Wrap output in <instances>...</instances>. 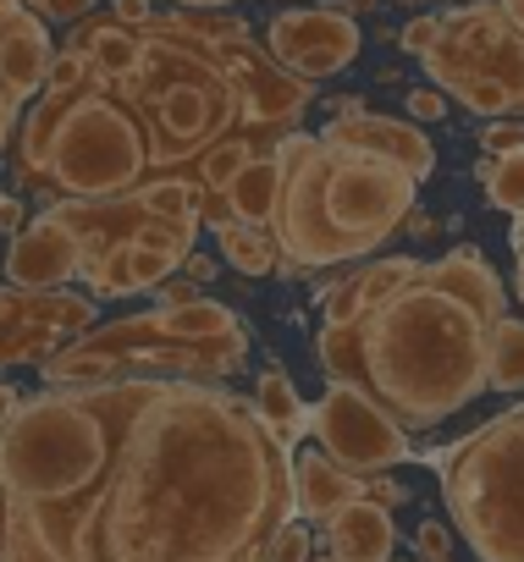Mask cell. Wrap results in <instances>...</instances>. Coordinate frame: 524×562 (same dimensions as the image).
Segmentation results:
<instances>
[{
    "mask_svg": "<svg viewBox=\"0 0 524 562\" xmlns=\"http://www.w3.org/2000/svg\"><path fill=\"white\" fill-rule=\"evenodd\" d=\"M293 507L288 452L243 403L155 397L100 507V562H226Z\"/></svg>",
    "mask_w": 524,
    "mask_h": 562,
    "instance_id": "cell-1",
    "label": "cell"
},
{
    "mask_svg": "<svg viewBox=\"0 0 524 562\" xmlns=\"http://www.w3.org/2000/svg\"><path fill=\"white\" fill-rule=\"evenodd\" d=\"M491 326L497 321L464 304L431 265H420V276L403 281L387 304L365 310L348 326H326L321 364L332 370V381L365 386L381 408L420 430L486 392Z\"/></svg>",
    "mask_w": 524,
    "mask_h": 562,
    "instance_id": "cell-2",
    "label": "cell"
},
{
    "mask_svg": "<svg viewBox=\"0 0 524 562\" xmlns=\"http://www.w3.org/2000/svg\"><path fill=\"white\" fill-rule=\"evenodd\" d=\"M414 210V177L359 144H315L282 171L277 226L282 248L304 265L376 254Z\"/></svg>",
    "mask_w": 524,
    "mask_h": 562,
    "instance_id": "cell-3",
    "label": "cell"
},
{
    "mask_svg": "<svg viewBox=\"0 0 524 562\" xmlns=\"http://www.w3.org/2000/svg\"><path fill=\"white\" fill-rule=\"evenodd\" d=\"M442 491L480 562H524V408L475 430L442 463Z\"/></svg>",
    "mask_w": 524,
    "mask_h": 562,
    "instance_id": "cell-4",
    "label": "cell"
},
{
    "mask_svg": "<svg viewBox=\"0 0 524 562\" xmlns=\"http://www.w3.org/2000/svg\"><path fill=\"white\" fill-rule=\"evenodd\" d=\"M111 463L105 419L73 397L29 403L0 436V485L23 502H67Z\"/></svg>",
    "mask_w": 524,
    "mask_h": 562,
    "instance_id": "cell-5",
    "label": "cell"
},
{
    "mask_svg": "<svg viewBox=\"0 0 524 562\" xmlns=\"http://www.w3.org/2000/svg\"><path fill=\"white\" fill-rule=\"evenodd\" d=\"M425 72L480 116L519 111L524 105V34L502 18L497 0L458 7L442 18V34L425 50Z\"/></svg>",
    "mask_w": 524,
    "mask_h": 562,
    "instance_id": "cell-6",
    "label": "cell"
},
{
    "mask_svg": "<svg viewBox=\"0 0 524 562\" xmlns=\"http://www.w3.org/2000/svg\"><path fill=\"white\" fill-rule=\"evenodd\" d=\"M144 166V138L138 127L105 105V100H89V105H73L62 133H56V149H51V171L78 188V193H111L122 182H133Z\"/></svg>",
    "mask_w": 524,
    "mask_h": 562,
    "instance_id": "cell-7",
    "label": "cell"
},
{
    "mask_svg": "<svg viewBox=\"0 0 524 562\" xmlns=\"http://www.w3.org/2000/svg\"><path fill=\"white\" fill-rule=\"evenodd\" d=\"M310 425H315V436H321V447L348 469V474H376V469H392V463H403L409 458V425L392 414V408H381L365 386H354V381H337L326 397H321V408L310 414Z\"/></svg>",
    "mask_w": 524,
    "mask_h": 562,
    "instance_id": "cell-8",
    "label": "cell"
},
{
    "mask_svg": "<svg viewBox=\"0 0 524 562\" xmlns=\"http://www.w3.org/2000/svg\"><path fill=\"white\" fill-rule=\"evenodd\" d=\"M266 45L299 78H332V72L354 67L365 40H359V23L343 7H310V12H282L266 29Z\"/></svg>",
    "mask_w": 524,
    "mask_h": 562,
    "instance_id": "cell-9",
    "label": "cell"
},
{
    "mask_svg": "<svg viewBox=\"0 0 524 562\" xmlns=\"http://www.w3.org/2000/svg\"><path fill=\"white\" fill-rule=\"evenodd\" d=\"M326 144H359V149H376V155H387L392 166H403L414 182L431 177V166H436L431 138H425L414 122H398V116H365V111H348L343 122L326 127Z\"/></svg>",
    "mask_w": 524,
    "mask_h": 562,
    "instance_id": "cell-10",
    "label": "cell"
},
{
    "mask_svg": "<svg viewBox=\"0 0 524 562\" xmlns=\"http://www.w3.org/2000/svg\"><path fill=\"white\" fill-rule=\"evenodd\" d=\"M78 270V237L62 226V221H40L18 237L12 259H7V276L18 288H56Z\"/></svg>",
    "mask_w": 524,
    "mask_h": 562,
    "instance_id": "cell-11",
    "label": "cell"
},
{
    "mask_svg": "<svg viewBox=\"0 0 524 562\" xmlns=\"http://www.w3.org/2000/svg\"><path fill=\"white\" fill-rule=\"evenodd\" d=\"M392 546H398V529L381 502L354 496L348 507L332 513V557L337 562H387Z\"/></svg>",
    "mask_w": 524,
    "mask_h": 562,
    "instance_id": "cell-12",
    "label": "cell"
},
{
    "mask_svg": "<svg viewBox=\"0 0 524 562\" xmlns=\"http://www.w3.org/2000/svg\"><path fill=\"white\" fill-rule=\"evenodd\" d=\"M288 480H293V507L304 518H332L337 507H348L359 496V480L332 452H299L288 463Z\"/></svg>",
    "mask_w": 524,
    "mask_h": 562,
    "instance_id": "cell-13",
    "label": "cell"
},
{
    "mask_svg": "<svg viewBox=\"0 0 524 562\" xmlns=\"http://www.w3.org/2000/svg\"><path fill=\"white\" fill-rule=\"evenodd\" d=\"M45 61H51V45H45V29L18 12L12 23H0V83L12 94H29L45 83Z\"/></svg>",
    "mask_w": 524,
    "mask_h": 562,
    "instance_id": "cell-14",
    "label": "cell"
},
{
    "mask_svg": "<svg viewBox=\"0 0 524 562\" xmlns=\"http://www.w3.org/2000/svg\"><path fill=\"white\" fill-rule=\"evenodd\" d=\"M226 199H232L237 221H259V226H266V215H277V199H282V166H277V155L271 160H243L237 177L226 182Z\"/></svg>",
    "mask_w": 524,
    "mask_h": 562,
    "instance_id": "cell-15",
    "label": "cell"
},
{
    "mask_svg": "<svg viewBox=\"0 0 524 562\" xmlns=\"http://www.w3.org/2000/svg\"><path fill=\"white\" fill-rule=\"evenodd\" d=\"M182 254H166L160 243H122L111 254V270L100 276V293H122V288H144V281H160Z\"/></svg>",
    "mask_w": 524,
    "mask_h": 562,
    "instance_id": "cell-16",
    "label": "cell"
},
{
    "mask_svg": "<svg viewBox=\"0 0 524 562\" xmlns=\"http://www.w3.org/2000/svg\"><path fill=\"white\" fill-rule=\"evenodd\" d=\"M155 326L166 337H182V342H204V337H221V331H237L232 310L226 304H210V299H182V304H166L155 315Z\"/></svg>",
    "mask_w": 524,
    "mask_h": 562,
    "instance_id": "cell-17",
    "label": "cell"
},
{
    "mask_svg": "<svg viewBox=\"0 0 524 562\" xmlns=\"http://www.w3.org/2000/svg\"><path fill=\"white\" fill-rule=\"evenodd\" d=\"M486 386L491 392H524V321H497L486 342Z\"/></svg>",
    "mask_w": 524,
    "mask_h": 562,
    "instance_id": "cell-18",
    "label": "cell"
},
{
    "mask_svg": "<svg viewBox=\"0 0 524 562\" xmlns=\"http://www.w3.org/2000/svg\"><path fill=\"white\" fill-rule=\"evenodd\" d=\"M221 248H226V259L243 276H266L277 265V243H271V232L259 221H226L221 226Z\"/></svg>",
    "mask_w": 524,
    "mask_h": 562,
    "instance_id": "cell-19",
    "label": "cell"
},
{
    "mask_svg": "<svg viewBox=\"0 0 524 562\" xmlns=\"http://www.w3.org/2000/svg\"><path fill=\"white\" fill-rule=\"evenodd\" d=\"M259 408H266V425L282 430V436H304V425H310V414L299 408V397H293V386L277 364L259 370Z\"/></svg>",
    "mask_w": 524,
    "mask_h": 562,
    "instance_id": "cell-20",
    "label": "cell"
},
{
    "mask_svg": "<svg viewBox=\"0 0 524 562\" xmlns=\"http://www.w3.org/2000/svg\"><path fill=\"white\" fill-rule=\"evenodd\" d=\"M480 182H486V199H491L497 210L519 215V210H524V149L497 155V160L480 171Z\"/></svg>",
    "mask_w": 524,
    "mask_h": 562,
    "instance_id": "cell-21",
    "label": "cell"
},
{
    "mask_svg": "<svg viewBox=\"0 0 524 562\" xmlns=\"http://www.w3.org/2000/svg\"><path fill=\"white\" fill-rule=\"evenodd\" d=\"M414 276H420V259H381V265H370V270L354 281V288H359V304H365V310L387 304V299L403 288V281H414Z\"/></svg>",
    "mask_w": 524,
    "mask_h": 562,
    "instance_id": "cell-22",
    "label": "cell"
},
{
    "mask_svg": "<svg viewBox=\"0 0 524 562\" xmlns=\"http://www.w3.org/2000/svg\"><path fill=\"white\" fill-rule=\"evenodd\" d=\"M160 116H166V133H171L177 144H188L193 133H204L210 100H204L199 89H171V94L160 100Z\"/></svg>",
    "mask_w": 524,
    "mask_h": 562,
    "instance_id": "cell-23",
    "label": "cell"
},
{
    "mask_svg": "<svg viewBox=\"0 0 524 562\" xmlns=\"http://www.w3.org/2000/svg\"><path fill=\"white\" fill-rule=\"evenodd\" d=\"M83 34H89V29H83ZM89 50H94V67H100L105 78H122V72H133V61H138V40L122 34V29H94V34H89Z\"/></svg>",
    "mask_w": 524,
    "mask_h": 562,
    "instance_id": "cell-24",
    "label": "cell"
},
{
    "mask_svg": "<svg viewBox=\"0 0 524 562\" xmlns=\"http://www.w3.org/2000/svg\"><path fill=\"white\" fill-rule=\"evenodd\" d=\"M266 562H310V529L304 524H282L266 546Z\"/></svg>",
    "mask_w": 524,
    "mask_h": 562,
    "instance_id": "cell-25",
    "label": "cell"
},
{
    "mask_svg": "<svg viewBox=\"0 0 524 562\" xmlns=\"http://www.w3.org/2000/svg\"><path fill=\"white\" fill-rule=\"evenodd\" d=\"M359 315H365L359 288H354V281H343V288L326 299V326H348V321H359Z\"/></svg>",
    "mask_w": 524,
    "mask_h": 562,
    "instance_id": "cell-26",
    "label": "cell"
},
{
    "mask_svg": "<svg viewBox=\"0 0 524 562\" xmlns=\"http://www.w3.org/2000/svg\"><path fill=\"white\" fill-rule=\"evenodd\" d=\"M414 546H420V557H425V562H447V551H453V535H447V529L431 518V524H420Z\"/></svg>",
    "mask_w": 524,
    "mask_h": 562,
    "instance_id": "cell-27",
    "label": "cell"
},
{
    "mask_svg": "<svg viewBox=\"0 0 524 562\" xmlns=\"http://www.w3.org/2000/svg\"><path fill=\"white\" fill-rule=\"evenodd\" d=\"M480 144H486L491 155H508V149H524V122H491V127L480 133Z\"/></svg>",
    "mask_w": 524,
    "mask_h": 562,
    "instance_id": "cell-28",
    "label": "cell"
},
{
    "mask_svg": "<svg viewBox=\"0 0 524 562\" xmlns=\"http://www.w3.org/2000/svg\"><path fill=\"white\" fill-rule=\"evenodd\" d=\"M243 160H248V155H243L237 144H226V149H215V155H210V166H204V177H210L215 188H226V182L237 177V166H243Z\"/></svg>",
    "mask_w": 524,
    "mask_h": 562,
    "instance_id": "cell-29",
    "label": "cell"
},
{
    "mask_svg": "<svg viewBox=\"0 0 524 562\" xmlns=\"http://www.w3.org/2000/svg\"><path fill=\"white\" fill-rule=\"evenodd\" d=\"M188 204H193L188 188H171V182L155 188V193H144V210H155V215H188Z\"/></svg>",
    "mask_w": 524,
    "mask_h": 562,
    "instance_id": "cell-30",
    "label": "cell"
},
{
    "mask_svg": "<svg viewBox=\"0 0 524 562\" xmlns=\"http://www.w3.org/2000/svg\"><path fill=\"white\" fill-rule=\"evenodd\" d=\"M436 34H442V18H414V23L403 29V50H414V56H425V50L436 45Z\"/></svg>",
    "mask_w": 524,
    "mask_h": 562,
    "instance_id": "cell-31",
    "label": "cell"
},
{
    "mask_svg": "<svg viewBox=\"0 0 524 562\" xmlns=\"http://www.w3.org/2000/svg\"><path fill=\"white\" fill-rule=\"evenodd\" d=\"M409 116H414V122L447 116V94H442V89H414V94H409Z\"/></svg>",
    "mask_w": 524,
    "mask_h": 562,
    "instance_id": "cell-32",
    "label": "cell"
},
{
    "mask_svg": "<svg viewBox=\"0 0 524 562\" xmlns=\"http://www.w3.org/2000/svg\"><path fill=\"white\" fill-rule=\"evenodd\" d=\"M78 78H83V56H78V50H67V56H56V67H51V78H45V83H51L56 94H67Z\"/></svg>",
    "mask_w": 524,
    "mask_h": 562,
    "instance_id": "cell-33",
    "label": "cell"
},
{
    "mask_svg": "<svg viewBox=\"0 0 524 562\" xmlns=\"http://www.w3.org/2000/svg\"><path fill=\"white\" fill-rule=\"evenodd\" d=\"M29 7H40V12H51V18H78L89 0H29Z\"/></svg>",
    "mask_w": 524,
    "mask_h": 562,
    "instance_id": "cell-34",
    "label": "cell"
},
{
    "mask_svg": "<svg viewBox=\"0 0 524 562\" xmlns=\"http://www.w3.org/2000/svg\"><path fill=\"white\" fill-rule=\"evenodd\" d=\"M12 122H18V94L0 83V144H7V133H12Z\"/></svg>",
    "mask_w": 524,
    "mask_h": 562,
    "instance_id": "cell-35",
    "label": "cell"
},
{
    "mask_svg": "<svg viewBox=\"0 0 524 562\" xmlns=\"http://www.w3.org/2000/svg\"><path fill=\"white\" fill-rule=\"evenodd\" d=\"M116 18L122 23H144L149 18V0H116Z\"/></svg>",
    "mask_w": 524,
    "mask_h": 562,
    "instance_id": "cell-36",
    "label": "cell"
},
{
    "mask_svg": "<svg viewBox=\"0 0 524 562\" xmlns=\"http://www.w3.org/2000/svg\"><path fill=\"white\" fill-rule=\"evenodd\" d=\"M497 7H502V18H508V23L524 34V0H497Z\"/></svg>",
    "mask_w": 524,
    "mask_h": 562,
    "instance_id": "cell-37",
    "label": "cell"
},
{
    "mask_svg": "<svg viewBox=\"0 0 524 562\" xmlns=\"http://www.w3.org/2000/svg\"><path fill=\"white\" fill-rule=\"evenodd\" d=\"M18 12H23V0H0V23H12Z\"/></svg>",
    "mask_w": 524,
    "mask_h": 562,
    "instance_id": "cell-38",
    "label": "cell"
},
{
    "mask_svg": "<svg viewBox=\"0 0 524 562\" xmlns=\"http://www.w3.org/2000/svg\"><path fill=\"white\" fill-rule=\"evenodd\" d=\"M0 226H18V204H12V199L0 204Z\"/></svg>",
    "mask_w": 524,
    "mask_h": 562,
    "instance_id": "cell-39",
    "label": "cell"
},
{
    "mask_svg": "<svg viewBox=\"0 0 524 562\" xmlns=\"http://www.w3.org/2000/svg\"><path fill=\"white\" fill-rule=\"evenodd\" d=\"M513 293H519V304H524V248H519V276H513Z\"/></svg>",
    "mask_w": 524,
    "mask_h": 562,
    "instance_id": "cell-40",
    "label": "cell"
},
{
    "mask_svg": "<svg viewBox=\"0 0 524 562\" xmlns=\"http://www.w3.org/2000/svg\"><path fill=\"white\" fill-rule=\"evenodd\" d=\"M513 248H524V210H519V221H513Z\"/></svg>",
    "mask_w": 524,
    "mask_h": 562,
    "instance_id": "cell-41",
    "label": "cell"
},
{
    "mask_svg": "<svg viewBox=\"0 0 524 562\" xmlns=\"http://www.w3.org/2000/svg\"><path fill=\"white\" fill-rule=\"evenodd\" d=\"M188 7H221V0H188Z\"/></svg>",
    "mask_w": 524,
    "mask_h": 562,
    "instance_id": "cell-42",
    "label": "cell"
},
{
    "mask_svg": "<svg viewBox=\"0 0 524 562\" xmlns=\"http://www.w3.org/2000/svg\"><path fill=\"white\" fill-rule=\"evenodd\" d=\"M409 7H414V0H409Z\"/></svg>",
    "mask_w": 524,
    "mask_h": 562,
    "instance_id": "cell-43",
    "label": "cell"
}]
</instances>
